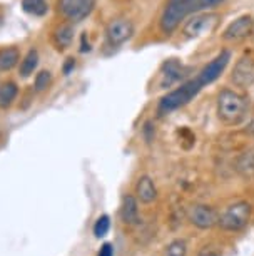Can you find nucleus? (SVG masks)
<instances>
[{"label":"nucleus","mask_w":254,"mask_h":256,"mask_svg":"<svg viewBox=\"0 0 254 256\" xmlns=\"http://www.w3.org/2000/svg\"><path fill=\"white\" fill-rule=\"evenodd\" d=\"M249 102L243 94L233 89H223L218 96V116L224 124L238 126L248 116Z\"/></svg>","instance_id":"obj_1"},{"label":"nucleus","mask_w":254,"mask_h":256,"mask_svg":"<svg viewBox=\"0 0 254 256\" xmlns=\"http://www.w3.org/2000/svg\"><path fill=\"white\" fill-rule=\"evenodd\" d=\"M204 88V82L201 80L199 76H196L194 79H189L183 82L177 89L171 90L169 94L164 96L159 102V108H157V112L159 116H166L172 112V110L183 108V106L189 104L196 96H198Z\"/></svg>","instance_id":"obj_2"},{"label":"nucleus","mask_w":254,"mask_h":256,"mask_svg":"<svg viewBox=\"0 0 254 256\" xmlns=\"http://www.w3.org/2000/svg\"><path fill=\"white\" fill-rule=\"evenodd\" d=\"M251 212L253 206L248 201H238L223 211L218 224L224 231H233V233L234 231H241L248 224V221L251 220Z\"/></svg>","instance_id":"obj_3"},{"label":"nucleus","mask_w":254,"mask_h":256,"mask_svg":"<svg viewBox=\"0 0 254 256\" xmlns=\"http://www.w3.org/2000/svg\"><path fill=\"white\" fill-rule=\"evenodd\" d=\"M219 22V16H216L213 12H198L193 14L188 22L184 24L183 27V34L188 38H198L201 36H206V34L213 32L216 26Z\"/></svg>","instance_id":"obj_4"},{"label":"nucleus","mask_w":254,"mask_h":256,"mask_svg":"<svg viewBox=\"0 0 254 256\" xmlns=\"http://www.w3.org/2000/svg\"><path fill=\"white\" fill-rule=\"evenodd\" d=\"M57 7L62 17L75 24L90 16L95 7V0H59Z\"/></svg>","instance_id":"obj_5"},{"label":"nucleus","mask_w":254,"mask_h":256,"mask_svg":"<svg viewBox=\"0 0 254 256\" xmlns=\"http://www.w3.org/2000/svg\"><path fill=\"white\" fill-rule=\"evenodd\" d=\"M132 36H134V24L129 18L124 17L114 18L105 27V38H107V44L112 47L126 44Z\"/></svg>","instance_id":"obj_6"},{"label":"nucleus","mask_w":254,"mask_h":256,"mask_svg":"<svg viewBox=\"0 0 254 256\" xmlns=\"http://www.w3.org/2000/svg\"><path fill=\"white\" fill-rule=\"evenodd\" d=\"M254 30V20L251 16H241L236 20H233L229 26L224 28L223 32V40L226 42H239L243 38L249 37Z\"/></svg>","instance_id":"obj_7"},{"label":"nucleus","mask_w":254,"mask_h":256,"mask_svg":"<svg viewBox=\"0 0 254 256\" xmlns=\"http://www.w3.org/2000/svg\"><path fill=\"white\" fill-rule=\"evenodd\" d=\"M231 80L234 82L236 88L248 89L254 86V60L251 57H241L233 67Z\"/></svg>","instance_id":"obj_8"},{"label":"nucleus","mask_w":254,"mask_h":256,"mask_svg":"<svg viewBox=\"0 0 254 256\" xmlns=\"http://www.w3.org/2000/svg\"><path fill=\"white\" fill-rule=\"evenodd\" d=\"M229 60H231V52H229V50H221L213 60L209 62L208 66H204V69L198 74L201 77V80L204 82V86L213 84V82L218 79V77H221L223 72L226 70Z\"/></svg>","instance_id":"obj_9"},{"label":"nucleus","mask_w":254,"mask_h":256,"mask_svg":"<svg viewBox=\"0 0 254 256\" xmlns=\"http://www.w3.org/2000/svg\"><path fill=\"white\" fill-rule=\"evenodd\" d=\"M189 221L199 230H211L213 226L218 224L219 214L216 212L214 208L208 204H194L189 210Z\"/></svg>","instance_id":"obj_10"},{"label":"nucleus","mask_w":254,"mask_h":256,"mask_svg":"<svg viewBox=\"0 0 254 256\" xmlns=\"http://www.w3.org/2000/svg\"><path fill=\"white\" fill-rule=\"evenodd\" d=\"M186 74H188V67L183 62H179L177 59L166 60L161 72V86L162 88H171L179 80H183Z\"/></svg>","instance_id":"obj_11"},{"label":"nucleus","mask_w":254,"mask_h":256,"mask_svg":"<svg viewBox=\"0 0 254 256\" xmlns=\"http://www.w3.org/2000/svg\"><path fill=\"white\" fill-rule=\"evenodd\" d=\"M136 194H137V200L144 202V204L154 202L157 198V188L154 184V181H152L149 176H142L136 184Z\"/></svg>","instance_id":"obj_12"},{"label":"nucleus","mask_w":254,"mask_h":256,"mask_svg":"<svg viewBox=\"0 0 254 256\" xmlns=\"http://www.w3.org/2000/svg\"><path fill=\"white\" fill-rule=\"evenodd\" d=\"M121 218L126 224H136L139 221V208L134 196H126L121 208Z\"/></svg>","instance_id":"obj_13"},{"label":"nucleus","mask_w":254,"mask_h":256,"mask_svg":"<svg viewBox=\"0 0 254 256\" xmlns=\"http://www.w3.org/2000/svg\"><path fill=\"white\" fill-rule=\"evenodd\" d=\"M20 60V52L17 47H3L0 49V72L12 70Z\"/></svg>","instance_id":"obj_14"},{"label":"nucleus","mask_w":254,"mask_h":256,"mask_svg":"<svg viewBox=\"0 0 254 256\" xmlns=\"http://www.w3.org/2000/svg\"><path fill=\"white\" fill-rule=\"evenodd\" d=\"M186 8H188V14L193 16V14L198 12H208L213 10V8L223 6L226 0H183Z\"/></svg>","instance_id":"obj_15"},{"label":"nucleus","mask_w":254,"mask_h":256,"mask_svg":"<svg viewBox=\"0 0 254 256\" xmlns=\"http://www.w3.org/2000/svg\"><path fill=\"white\" fill-rule=\"evenodd\" d=\"M72 40H74V27L72 26H60L57 30L54 32V44L57 46V49L59 50H64L67 49Z\"/></svg>","instance_id":"obj_16"},{"label":"nucleus","mask_w":254,"mask_h":256,"mask_svg":"<svg viewBox=\"0 0 254 256\" xmlns=\"http://www.w3.org/2000/svg\"><path fill=\"white\" fill-rule=\"evenodd\" d=\"M17 94L18 89L15 82H3V84H0V108H8L15 100Z\"/></svg>","instance_id":"obj_17"},{"label":"nucleus","mask_w":254,"mask_h":256,"mask_svg":"<svg viewBox=\"0 0 254 256\" xmlns=\"http://www.w3.org/2000/svg\"><path fill=\"white\" fill-rule=\"evenodd\" d=\"M22 8L33 17H42L49 12V4L47 0H22Z\"/></svg>","instance_id":"obj_18"},{"label":"nucleus","mask_w":254,"mask_h":256,"mask_svg":"<svg viewBox=\"0 0 254 256\" xmlns=\"http://www.w3.org/2000/svg\"><path fill=\"white\" fill-rule=\"evenodd\" d=\"M37 64H39V52L35 49H30L20 62V76L22 77L32 76L33 70L37 69Z\"/></svg>","instance_id":"obj_19"},{"label":"nucleus","mask_w":254,"mask_h":256,"mask_svg":"<svg viewBox=\"0 0 254 256\" xmlns=\"http://www.w3.org/2000/svg\"><path fill=\"white\" fill-rule=\"evenodd\" d=\"M164 256H188V244L184 240H174L167 244Z\"/></svg>","instance_id":"obj_20"},{"label":"nucleus","mask_w":254,"mask_h":256,"mask_svg":"<svg viewBox=\"0 0 254 256\" xmlns=\"http://www.w3.org/2000/svg\"><path fill=\"white\" fill-rule=\"evenodd\" d=\"M109 230H111V218H109L107 214H102L94 224L95 238H104V236L109 233Z\"/></svg>","instance_id":"obj_21"},{"label":"nucleus","mask_w":254,"mask_h":256,"mask_svg":"<svg viewBox=\"0 0 254 256\" xmlns=\"http://www.w3.org/2000/svg\"><path fill=\"white\" fill-rule=\"evenodd\" d=\"M52 76L49 70H40L39 74L35 76V80H33V88H35L37 92H42L50 86Z\"/></svg>","instance_id":"obj_22"},{"label":"nucleus","mask_w":254,"mask_h":256,"mask_svg":"<svg viewBox=\"0 0 254 256\" xmlns=\"http://www.w3.org/2000/svg\"><path fill=\"white\" fill-rule=\"evenodd\" d=\"M99 256H114V246L111 243H104L99 251Z\"/></svg>","instance_id":"obj_23"},{"label":"nucleus","mask_w":254,"mask_h":256,"mask_svg":"<svg viewBox=\"0 0 254 256\" xmlns=\"http://www.w3.org/2000/svg\"><path fill=\"white\" fill-rule=\"evenodd\" d=\"M199 256H221V254H219L218 251L213 250V248H204V250L199 253Z\"/></svg>","instance_id":"obj_24"},{"label":"nucleus","mask_w":254,"mask_h":256,"mask_svg":"<svg viewBox=\"0 0 254 256\" xmlns=\"http://www.w3.org/2000/svg\"><path fill=\"white\" fill-rule=\"evenodd\" d=\"M75 67V62H74V59H67V62H65V66H64V74H69V72L74 69Z\"/></svg>","instance_id":"obj_25"}]
</instances>
